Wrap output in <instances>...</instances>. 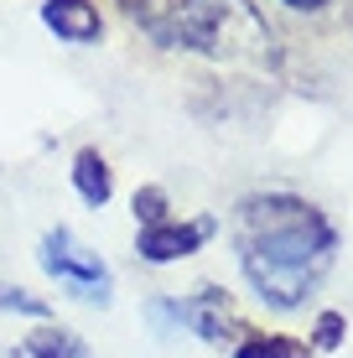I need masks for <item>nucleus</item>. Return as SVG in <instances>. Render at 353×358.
<instances>
[{"label": "nucleus", "instance_id": "f257e3e1", "mask_svg": "<svg viewBox=\"0 0 353 358\" xmlns=\"http://www.w3.org/2000/svg\"><path fill=\"white\" fill-rule=\"evenodd\" d=\"M333 224L301 197L271 192L239 208V265H245L254 296L275 312L307 306V296L333 265Z\"/></svg>", "mask_w": 353, "mask_h": 358}, {"label": "nucleus", "instance_id": "f03ea898", "mask_svg": "<svg viewBox=\"0 0 353 358\" xmlns=\"http://www.w3.org/2000/svg\"><path fill=\"white\" fill-rule=\"evenodd\" d=\"M130 10L161 47L192 52H224L229 16H250L245 0H130Z\"/></svg>", "mask_w": 353, "mask_h": 358}, {"label": "nucleus", "instance_id": "7ed1b4c3", "mask_svg": "<svg viewBox=\"0 0 353 358\" xmlns=\"http://www.w3.org/2000/svg\"><path fill=\"white\" fill-rule=\"evenodd\" d=\"M42 270L57 280V286H68L78 301L89 306H109V286H115V275H109V265L99 260V255H89L78 239H73L68 229H52L42 239Z\"/></svg>", "mask_w": 353, "mask_h": 358}, {"label": "nucleus", "instance_id": "20e7f679", "mask_svg": "<svg viewBox=\"0 0 353 358\" xmlns=\"http://www.w3.org/2000/svg\"><path fill=\"white\" fill-rule=\"evenodd\" d=\"M213 218H192V224H156V229H141V239H136V250H141V260H151V265H172V260H187V255H198L203 244L213 239Z\"/></svg>", "mask_w": 353, "mask_h": 358}, {"label": "nucleus", "instance_id": "39448f33", "mask_svg": "<svg viewBox=\"0 0 353 358\" xmlns=\"http://www.w3.org/2000/svg\"><path fill=\"white\" fill-rule=\"evenodd\" d=\"M177 317H182V327H187V332H198L203 343H218V338H229V327H234V312H229V296H224V291H213V286H203L198 296L177 301Z\"/></svg>", "mask_w": 353, "mask_h": 358}, {"label": "nucleus", "instance_id": "423d86ee", "mask_svg": "<svg viewBox=\"0 0 353 358\" xmlns=\"http://www.w3.org/2000/svg\"><path fill=\"white\" fill-rule=\"evenodd\" d=\"M42 21L63 36V42H73V47H94L99 31H104L94 0H42Z\"/></svg>", "mask_w": 353, "mask_h": 358}, {"label": "nucleus", "instance_id": "0eeeda50", "mask_svg": "<svg viewBox=\"0 0 353 358\" xmlns=\"http://www.w3.org/2000/svg\"><path fill=\"white\" fill-rule=\"evenodd\" d=\"M73 187H78V197L89 208H104L109 197H115V171H109V162L99 151H78L73 156Z\"/></svg>", "mask_w": 353, "mask_h": 358}, {"label": "nucleus", "instance_id": "6e6552de", "mask_svg": "<svg viewBox=\"0 0 353 358\" xmlns=\"http://www.w3.org/2000/svg\"><path fill=\"white\" fill-rule=\"evenodd\" d=\"M21 353H27V358H89L83 338H73V332H63V327H42V332H31Z\"/></svg>", "mask_w": 353, "mask_h": 358}, {"label": "nucleus", "instance_id": "1a4fd4ad", "mask_svg": "<svg viewBox=\"0 0 353 358\" xmlns=\"http://www.w3.org/2000/svg\"><path fill=\"white\" fill-rule=\"evenodd\" d=\"M234 358H312V348L296 338H245Z\"/></svg>", "mask_w": 353, "mask_h": 358}, {"label": "nucleus", "instance_id": "9d476101", "mask_svg": "<svg viewBox=\"0 0 353 358\" xmlns=\"http://www.w3.org/2000/svg\"><path fill=\"white\" fill-rule=\"evenodd\" d=\"M166 218H172V213H166V192L161 187H141L136 192V224L156 229V224H166Z\"/></svg>", "mask_w": 353, "mask_h": 358}, {"label": "nucleus", "instance_id": "9b49d317", "mask_svg": "<svg viewBox=\"0 0 353 358\" xmlns=\"http://www.w3.org/2000/svg\"><path fill=\"white\" fill-rule=\"evenodd\" d=\"M0 312H27V317H47V301H36V296H27V291H10V286H0Z\"/></svg>", "mask_w": 353, "mask_h": 358}, {"label": "nucleus", "instance_id": "f8f14e48", "mask_svg": "<svg viewBox=\"0 0 353 358\" xmlns=\"http://www.w3.org/2000/svg\"><path fill=\"white\" fill-rule=\"evenodd\" d=\"M312 343H317L322 353H333L338 343H343V317H338V312H322V317H317V332H312Z\"/></svg>", "mask_w": 353, "mask_h": 358}, {"label": "nucleus", "instance_id": "ddd939ff", "mask_svg": "<svg viewBox=\"0 0 353 358\" xmlns=\"http://www.w3.org/2000/svg\"><path fill=\"white\" fill-rule=\"evenodd\" d=\"M286 6H291V10H317L322 0H286Z\"/></svg>", "mask_w": 353, "mask_h": 358}]
</instances>
